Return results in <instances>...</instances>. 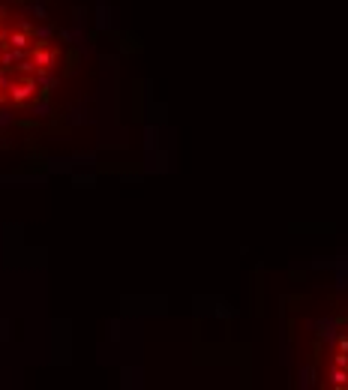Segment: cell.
<instances>
[{"instance_id": "cell-5", "label": "cell", "mask_w": 348, "mask_h": 390, "mask_svg": "<svg viewBox=\"0 0 348 390\" xmlns=\"http://www.w3.org/2000/svg\"><path fill=\"white\" fill-rule=\"evenodd\" d=\"M12 45H18V48H24V45H27V39H24V33H15V36H12Z\"/></svg>"}, {"instance_id": "cell-3", "label": "cell", "mask_w": 348, "mask_h": 390, "mask_svg": "<svg viewBox=\"0 0 348 390\" xmlns=\"http://www.w3.org/2000/svg\"><path fill=\"white\" fill-rule=\"evenodd\" d=\"M33 57H36V63H39V66H48L51 60H54V54H51V51H36Z\"/></svg>"}, {"instance_id": "cell-6", "label": "cell", "mask_w": 348, "mask_h": 390, "mask_svg": "<svg viewBox=\"0 0 348 390\" xmlns=\"http://www.w3.org/2000/svg\"><path fill=\"white\" fill-rule=\"evenodd\" d=\"M339 351H348V336H339Z\"/></svg>"}, {"instance_id": "cell-1", "label": "cell", "mask_w": 348, "mask_h": 390, "mask_svg": "<svg viewBox=\"0 0 348 390\" xmlns=\"http://www.w3.org/2000/svg\"><path fill=\"white\" fill-rule=\"evenodd\" d=\"M330 384H336V387L348 384V372H342L339 366H333V372H330Z\"/></svg>"}, {"instance_id": "cell-2", "label": "cell", "mask_w": 348, "mask_h": 390, "mask_svg": "<svg viewBox=\"0 0 348 390\" xmlns=\"http://www.w3.org/2000/svg\"><path fill=\"white\" fill-rule=\"evenodd\" d=\"M30 90H33V81H27V84H18V87H15V99H24V96H30Z\"/></svg>"}, {"instance_id": "cell-4", "label": "cell", "mask_w": 348, "mask_h": 390, "mask_svg": "<svg viewBox=\"0 0 348 390\" xmlns=\"http://www.w3.org/2000/svg\"><path fill=\"white\" fill-rule=\"evenodd\" d=\"M333 366H339V369H348V354H345V351H339L336 357H333Z\"/></svg>"}]
</instances>
